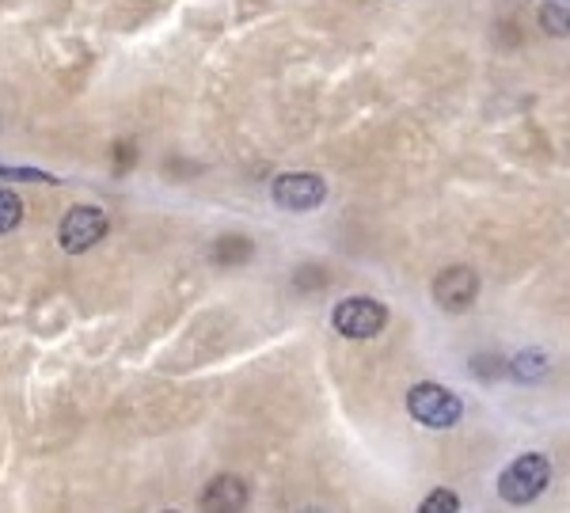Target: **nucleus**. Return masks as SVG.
I'll return each mask as SVG.
<instances>
[{
    "instance_id": "obj_12",
    "label": "nucleus",
    "mask_w": 570,
    "mask_h": 513,
    "mask_svg": "<svg viewBox=\"0 0 570 513\" xmlns=\"http://www.w3.org/2000/svg\"><path fill=\"white\" fill-rule=\"evenodd\" d=\"M453 510H461V499L453 491H434L422 499V513H453Z\"/></svg>"
},
{
    "instance_id": "obj_11",
    "label": "nucleus",
    "mask_w": 570,
    "mask_h": 513,
    "mask_svg": "<svg viewBox=\"0 0 570 513\" xmlns=\"http://www.w3.org/2000/svg\"><path fill=\"white\" fill-rule=\"evenodd\" d=\"M23 221V202L12 191H0V233H12Z\"/></svg>"
},
{
    "instance_id": "obj_13",
    "label": "nucleus",
    "mask_w": 570,
    "mask_h": 513,
    "mask_svg": "<svg viewBox=\"0 0 570 513\" xmlns=\"http://www.w3.org/2000/svg\"><path fill=\"white\" fill-rule=\"evenodd\" d=\"M0 179H28V183L42 179V183H54V175H50V171H39V168H4V164H0Z\"/></svg>"
},
{
    "instance_id": "obj_5",
    "label": "nucleus",
    "mask_w": 570,
    "mask_h": 513,
    "mask_svg": "<svg viewBox=\"0 0 570 513\" xmlns=\"http://www.w3.org/2000/svg\"><path fill=\"white\" fill-rule=\"evenodd\" d=\"M271 194H274V202H278L282 210L308 213L327 199V183L319 175H313V171H289V175L274 179Z\"/></svg>"
},
{
    "instance_id": "obj_1",
    "label": "nucleus",
    "mask_w": 570,
    "mask_h": 513,
    "mask_svg": "<svg viewBox=\"0 0 570 513\" xmlns=\"http://www.w3.org/2000/svg\"><path fill=\"white\" fill-rule=\"evenodd\" d=\"M408 410L414 423L422 426H434V430H448V426H456L464 418V404L453 396L442 384H414L408 392Z\"/></svg>"
},
{
    "instance_id": "obj_8",
    "label": "nucleus",
    "mask_w": 570,
    "mask_h": 513,
    "mask_svg": "<svg viewBox=\"0 0 570 513\" xmlns=\"http://www.w3.org/2000/svg\"><path fill=\"white\" fill-rule=\"evenodd\" d=\"M252 239L232 233V236H221L218 244H213V263H221V267H240L244 259H252Z\"/></svg>"
},
{
    "instance_id": "obj_6",
    "label": "nucleus",
    "mask_w": 570,
    "mask_h": 513,
    "mask_svg": "<svg viewBox=\"0 0 570 513\" xmlns=\"http://www.w3.org/2000/svg\"><path fill=\"white\" fill-rule=\"evenodd\" d=\"M479 297V278H475L472 267H445L434 278V301L445 308V312H468Z\"/></svg>"
},
{
    "instance_id": "obj_2",
    "label": "nucleus",
    "mask_w": 570,
    "mask_h": 513,
    "mask_svg": "<svg viewBox=\"0 0 570 513\" xmlns=\"http://www.w3.org/2000/svg\"><path fill=\"white\" fill-rule=\"evenodd\" d=\"M548 479H551L548 460L537 457V452H525V457H517L514 464L498 475V494H503L506 502H514V506H525V502L540 499Z\"/></svg>"
},
{
    "instance_id": "obj_7",
    "label": "nucleus",
    "mask_w": 570,
    "mask_h": 513,
    "mask_svg": "<svg viewBox=\"0 0 570 513\" xmlns=\"http://www.w3.org/2000/svg\"><path fill=\"white\" fill-rule=\"evenodd\" d=\"M247 499H252V491H247L244 479H240V475H218V479H210V487L202 491L198 506H202V510H244Z\"/></svg>"
},
{
    "instance_id": "obj_9",
    "label": "nucleus",
    "mask_w": 570,
    "mask_h": 513,
    "mask_svg": "<svg viewBox=\"0 0 570 513\" xmlns=\"http://www.w3.org/2000/svg\"><path fill=\"white\" fill-rule=\"evenodd\" d=\"M509 373L521 376V381H537V376L548 373V357H543L540 350H529V354H517L514 365H509Z\"/></svg>"
},
{
    "instance_id": "obj_10",
    "label": "nucleus",
    "mask_w": 570,
    "mask_h": 513,
    "mask_svg": "<svg viewBox=\"0 0 570 513\" xmlns=\"http://www.w3.org/2000/svg\"><path fill=\"white\" fill-rule=\"evenodd\" d=\"M540 23H543V31H548V34H559V39H563V34H570V8L543 4L540 8Z\"/></svg>"
},
{
    "instance_id": "obj_3",
    "label": "nucleus",
    "mask_w": 570,
    "mask_h": 513,
    "mask_svg": "<svg viewBox=\"0 0 570 513\" xmlns=\"http://www.w3.org/2000/svg\"><path fill=\"white\" fill-rule=\"evenodd\" d=\"M331 323L342 339H373L384 331L388 308L373 301V297H350L331 312Z\"/></svg>"
},
{
    "instance_id": "obj_4",
    "label": "nucleus",
    "mask_w": 570,
    "mask_h": 513,
    "mask_svg": "<svg viewBox=\"0 0 570 513\" xmlns=\"http://www.w3.org/2000/svg\"><path fill=\"white\" fill-rule=\"evenodd\" d=\"M107 236V213L95 210V205H76L62 217V228H57V239L68 255H84L92 252L99 239Z\"/></svg>"
}]
</instances>
